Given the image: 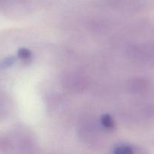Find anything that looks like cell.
<instances>
[{"instance_id":"6da1fadb","label":"cell","mask_w":154,"mask_h":154,"mask_svg":"<svg viewBox=\"0 0 154 154\" xmlns=\"http://www.w3.org/2000/svg\"><path fill=\"white\" fill-rule=\"evenodd\" d=\"M101 123L104 128L107 129H113L115 127V123L113 117L110 114H105L101 117Z\"/></svg>"},{"instance_id":"7a4b0ae2","label":"cell","mask_w":154,"mask_h":154,"mask_svg":"<svg viewBox=\"0 0 154 154\" xmlns=\"http://www.w3.org/2000/svg\"><path fill=\"white\" fill-rule=\"evenodd\" d=\"M113 153L116 154H131L134 153L133 148L126 144H120L113 149Z\"/></svg>"},{"instance_id":"3957f363","label":"cell","mask_w":154,"mask_h":154,"mask_svg":"<svg viewBox=\"0 0 154 154\" xmlns=\"http://www.w3.org/2000/svg\"><path fill=\"white\" fill-rule=\"evenodd\" d=\"M18 57L24 61L27 62L32 58V53L27 48H20L18 51Z\"/></svg>"},{"instance_id":"277c9868","label":"cell","mask_w":154,"mask_h":154,"mask_svg":"<svg viewBox=\"0 0 154 154\" xmlns=\"http://www.w3.org/2000/svg\"><path fill=\"white\" fill-rule=\"evenodd\" d=\"M15 60H16V58H15L14 56H9V57H5L2 61L0 62L2 69H6V68L12 66L14 63H15Z\"/></svg>"}]
</instances>
